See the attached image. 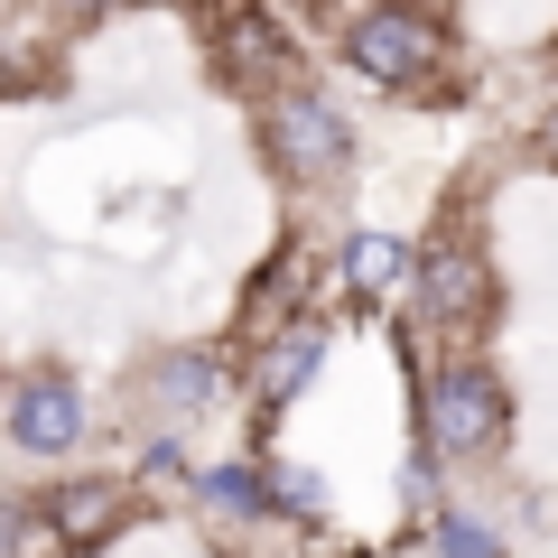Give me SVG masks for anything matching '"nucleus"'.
I'll use <instances>...</instances> for the list:
<instances>
[{
    "label": "nucleus",
    "mask_w": 558,
    "mask_h": 558,
    "mask_svg": "<svg viewBox=\"0 0 558 558\" xmlns=\"http://www.w3.org/2000/svg\"><path fill=\"white\" fill-rule=\"evenodd\" d=\"M512 438V381L484 354H447L418 373V457L428 465H484Z\"/></svg>",
    "instance_id": "nucleus-1"
},
{
    "label": "nucleus",
    "mask_w": 558,
    "mask_h": 558,
    "mask_svg": "<svg viewBox=\"0 0 558 558\" xmlns=\"http://www.w3.org/2000/svg\"><path fill=\"white\" fill-rule=\"evenodd\" d=\"M494 260L475 252L465 233H428L418 242V270H410V317L428 344H447V354H475V336L494 326Z\"/></svg>",
    "instance_id": "nucleus-2"
},
{
    "label": "nucleus",
    "mask_w": 558,
    "mask_h": 558,
    "mask_svg": "<svg viewBox=\"0 0 558 558\" xmlns=\"http://www.w3.org/2000/svg\"><path fill=\"white\" fill-rule=\"evenodd\" d=\"M336 28H344V65L381 94H438L457 65L447 20H428V10H344Z\"/></svg>",
    "instance_id": "nucleus-3"
},
{
    "label": "nucleus",
    "mask_w": 558,
    "mask_h": 558,
    "mask_svg": "<svg viewBox=\"0 0 558 558\" xmlns=\"http://www.w3.org/2000/svg\"><path fill=\"white\" fill-rule=\"evenodd\" d=\"M260 140H270V168L289 186H336L354 168V121L317 94V84H289V94L260 102Z\"/></svg>",
    "instance_id": "nucleus-4"
},
{
    "label": "nucleus",
    "mask_w": 558,
    "mask_h": 558,
    "mask_svg": "<svg viewBox=\"0 0 558 558\" xmlns=\"http://www.w3.org/2000/svg\"><path fill=\"white\" fill-rule=\"evenodd\" d=\"M84 428H94V410H84L75 373L38 363V373H20V381H10V410H0V438L20 447V457H47V465H65V457L84 447Z\"/></svg>",
    "instance_id": "nucleus-5"
},
{
    "label": "nucleus",
    "mask_w": 558,
    "mask_h": 558,
    "mask_svg": "<svg viewBox=\"0 0 558 558\" xmlns=\"http://www.w3.org/2000/svg\"><path fill=\"white\" fill-rule=\"evenodd\" d=\"M38 512H47V531H57V558H75V549H102V539L131 531L140 494L121 475H65L57 494H38Z\"/></svg>",
    "instance_id": "nucleus-6"
},
{
    "label": "nucleus",
    "mask_w": 558,
    "mask_h": 558,
    "mask_svg": "<svg viewBox=\"0 0 558 558\" xmlns=\"http://www.w3.org/2000/svg\"><path fill=\"white\" fill-rule=\"evenodd\" d=\"M410 270H418V252L400 233H344V252H336V289L354 307H400L410 299Z\"/></svg>",
    "instance_id": "nucleus-7"
},
{
    "label": "nucleus",
    "mask_w": 558,
    "mask_h": 558,
    "mask_svg": "<svg viewBox=\"0 0 558 558\" xmlns=\"http://www.w3.org/2000/svg\"><path fill=\"white\" fill-rule=\"evenodd\" d=\"M317 373H326V326L299 317V326H279V336L260 344V363H252V400H260V410H289V400H299Z\"/></svg>",
    "instance_id": "nucleus-8"
},
{
    "label": "nucleus",
    "mask_w": 558,
    "mask_h": 558,
    "mask_svg": "<svg viewBox=\"0 0 558 558\" xmlns=\"http://www.w3.org/2000/svg\"><path fill=\"white\" fill-rule=\"evenodd\" d=\"M186 494H196L215 521H279L270 465H196V484H186Z\"/></svg>",
    "instance_id": "nucleus-9"
},
{
    "label": "nucleus",
    "mask_w": 558,
    "mask_h": 558,
    "mask_svg": "<svg viewBox=\"0 0 558 558\" xmlns=\"http://www.w3.org/2000/svg\"><path fill=\"white\" fill-rule=\"evenodd\" d=\"M223 354H168V363H149V400L159 410H215L223 400Z\"/></svg>",
    "instance_id": "nucleus-10"
},
{
    "label": "nucleus",
    "mask_w": 558,
    "mask_h": 558,
    "mask_svg": "<svg viewBox=\"0 0 558 558\" xmlns=\"http://www.w3.org/2000/svg\"><path fill=\"white\" fill-rule=\"evenodd\" d=\"M428 549H438V558H512V539L484 531L475 512H447V502H438V512H428Z\"/></svg>",
    "instance_id": "nucleus-11"
},
{
    "label": "nucleus",
    "mask_w": 558,
    "mask_h": 558,
    "mask_svg": "<svg viewBox=\"0 0 558 558\" xmlns=\"http://www.w3.org/2000/svg\"><path fill=\"white\" fill-rule=\"evenodd\" d=\"M270 502H279V521H307V531L336 512V502H326V475H317V465H270Z\"/></svg>",
    "instance_id": "nucleus-12"
},
{
    "label": "nucleus",
    "mask_w": 558,
    "mask_h": 558,
    "mask_svg": "<svg viewBox=\"0 0 558 558\" xmlns=\"http://www.w3.org/2000/svg\"><path fill=\"white\" fill-rule=\"evenodd\" d=\"M0 558H57V531H47L38 502L0 494Z\"/></svg>",
    "instance_id": "nucleus-13"
},
{
    "label": "nucleus",
    "mask_w": 558,
    "mask_h": 558,
    "mask_svg": "<svg viewBox=\"0 0 558 558\" xmlns=\"http://www.w3.org/2000/svg\"><path fill=\"white\" fill-rule=\"evenodd\" d=\"M539 159L558 168V102H549V121H539Z\"/></svg>",
    "instance_id": "nucleus-14"
}]
</instances>
